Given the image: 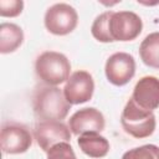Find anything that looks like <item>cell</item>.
<instances>
[{"mask_svg":"<svg viewBox=\"0 0 159 159\" xmlns=\"http://www.w3.org/2000/svg\"><path fill=\"white\" fill-rule=\"evenodd\" d=\"M47 159H77L70 143L63 142L53 145L47 152Z\"/></svg>","mask_w":159,"mask_h":159,"instance_id":"cell-17","label":"cell"},{"mask_svg":"<svg viewBox=\"0 0 159 159\" xmlns=\"http://www.w3.org/2000/svg\"><path fill=\"white\" fill-rule=\"evenodd\" d=\"M94 91V82L89 72L76 71L66 81L63 94L70 104H81L88 102Z\"/></svg>","mask_w":159,"mask_h":159,"instance_id":"cell-9","label":"cell"},{"mask_svg":"<svg viewBox=\"0 0 159 159\" xmlns=\"http://www.w3.org/2000/svg\"><path fill=\"white\" fill-rule=\"evenodd\" d=\"M113 11H106L102 12L101 15H98L91 27V34L92 36L99 41V42H114L113 39L111 37V32H109V19L112 16Z\"/></svg>","mask_w":159,"mask_h":159,"instance_id":"cell-15","label":"cell"},{"mask_svg":"<svg viewBox=\"0 0 159 159\" xmlns=\"http://www.w3.org/2000/svg\"><path fill=\"white\" fill-rule=\"evenodd\" d=\"M35 72L46 86H58L70 78V60L61 52L45 51L35 62Z\"/></svg>","mask_w":159,"mask_h":159,"instance_id":"cell-2","label":"cell"},{"mask_svg":"<svg viewBox=\"0 0 159 159\" xmlns=\"http://www.w3.org/2000/svg\"><path fill=\"white\" fill-rule=\"evenodd\" d=\"M36 143L43 152H48L58 143L71 140V130L62 120H40L34 128Z\"/></svg>","mask_w":159,"mask_h":159,"instance_id":"cell-6","label":"cell"},{"mask_svg":"<svg viewBox=\"0 0 159 159\" xmlns=\"http://www.w3.org/2000/svg\"><path fill=\"white\" fill-rule=\"evenodd\" d=\"M120 124L124 132L133 138L143 139L150 137L157 127L155 116L153 112L142 109L130 98L123 108Z\"/></svg>","mask_w":159,"mask_h":159,"instance_id":"cell-3","label":"cell"},{"mask_svg":"<svg viewBox=\"0 0 159 159\" xmlns=\"http://www.w3.org/2000/svg\"><path fill=\"white\" fill-rule=\"evenodd\" d=\"M143 29L142 19L133 11L112 12L109 19V32L113 41H133Z\"/></svg>","mask_w":159,"mask_h":159,"instance_id":"cell-5","label":"cell"},{"mask_svg":"<svg viewBox=\"0 0 159 159\" xmlns=\"http://www.w3.org/2000/svg\"><path fill=\"white\" fill-rule=\"evenodd\" d=\"M22 9L21 0H0V15L4 17H15L22 12Z\"/></svg>","mask_w":159,"mask_h":159,"instance_id":"cell-18","label":"cell"},{"mask_svg":"<svg viewBox=\"0 0 159 159\" xmlns=\"http://www.w3.org/2000/svg\"><path fill=\"white\" fill-rule=\"evenodd\" d=\"M71 106L57 86H40L32 96L34 112L41 120H62L67 117Z\"/></svg>","mask_w":159,"mask_h":159,"instance_id":"cell-1","label":"cell"},{"mask_svg":"<svg viewBox=\"0 0 159 159\" xmlns=\"http://www.w3.org/2000/svg\"><path fill=\"white\" fill-rule=\"evenodd\" d=\"M46 29L57 36H65L72 32L78 24V15L75 7L66 2H57L50 6L45 14Z\"/></svg>","mask_w":159,"mask_h":159,"instance_id":"cell-4","label":"cell"},{"mask_svg":"<svg viewBox=\"0 0 159 159\" xmlns=\"http://www.w3.org/2000/svg\"><path fill=\"white\" fill-rule=\"evenodd\" d=\"M80 149L91 158H103L109 152V142L99 133H86L78 138Z\"/></svg>","mask_w":159,"mask_h":159,"instance_id":"cell-12","label":"cell"},{"mask_svg":"<svg viewBox=\"0 0 159 159\" xmlns=\"http://www.w3.org/2000/svg\"><path fill=\"white\" fill-rule=\"evenodd\" d=\"M130 99L142 109L153 112L159 107V78L142 77L134 86Z\"/></svg>","mask_w":159,"mask_h":159,"instance_id":"cell-11","label":"cell"},{"mask_svg":"<svg viewBox=\"0 0 159 159\" xmlns=\"http://www.w3.org/2000/svg\"><path fill=\"white\" fill-rule=\"evenodd\" d=\"M24 42V31L12 22H2L0 25V52L11 53L16 51Z\"/></svg>","mask_w":159,"mask_h":159,"instance_id":"cell-13","label":"cell"},{"mask_svg":"<svg viewBox=\"0 0 159 159\" xmlns=\"http://www.w3.org/2000/svg\"><path fill=\"white\" fill-rule=\"evenodd\" d=\"M106 120L103 114L93 108H82L75 112L68 119V128L71 133L82 135L86 133H101L104 129Z\"/></svg>","mask_w":159,"mask_h":159,"instance_id":"cell-10","label":"cell"},{"mask_svg":"<svg viewBox=\"0 0 159 159\" xmlns=\"http://www.w3.org/2000/svg\"><path fill=\"white\" fill-rule=\"evenodd\" d=\"M32 135L26 125L16 122L4 123L1 127V149L5 154H21L30 149Z\"/></svg>","mask_w":159,"mask_h":159,"instance_id":"cell-7","label":"cell"},{"mask_svg":"<svg viewBox=\"0 0 159 159\" xmlns=\"http://www.w3.org/2000/svg\"><path fill=\"white\" fill-rule=\"evenodd\" d=\"M104 72L112 84L124 86L135 75L134 57L127 52H116L107 60Z\"/></svg>","mask_w":159,"mask_h":159,"instance_id":"cell-8","label":"cell"},{"mask_svg":"<svg viewBox=\"0 0 159 159\" xmlns=\"http://www.w3.org/2000/svg\"><path fill=\"white\" fill-rule=\"evenodd\" d=\"M139 55L144 65L159 70V32H152L142 41Z\"/></svg>","mask_w":159,"mask_h":159,"instance_id":"cell-14","label":"cell"},{"mask_svg":"<svg viewBox=\"0 0 159 159\" xmlns=\"http://www.w3.org/2000/svg\"><path fill=\"white\" fill-rule=\"evenodd\" d=\"M122 159H159V147L145 144L125 152Z\"/></svg>","mask_w":159,"mask_h":159,"instance_id":"cell-16","label":"cell"}]
</instances>
